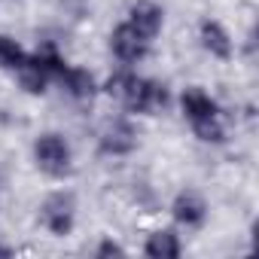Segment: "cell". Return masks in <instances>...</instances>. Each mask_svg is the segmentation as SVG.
Returning a JSON list of instances; mask_svg holds the SVG:
<instances>
[{"instance_id": "5b68a950", "label": "cell", "mask_w": 259, "mask_h": 259, "mask_svg": "<svg viewBox=\"0 0 259 259\" xmlns=\"http://www.w3.org/2000/svg\"><path fill=\"white\" fill-rule=\"evenodd\" d=\"M171 213H174V220L180 226H201L204 217H207V204H204V198L198 192L183 189V192H177V198L171 204Z\"/></svg>"}, {"instance_id": "30bf717a", "label": "cell", "mask_w": 259, "mask_h": 259, "mask_svg": "<svg viewBox=\"0 0 259 259\" xmlns=\"http://www.w3.org/2000/svg\"><path fill=\"white\" fill-rule=\"evenodd\" d=\"M144 253L153 256V259H177L180 256V238L171 229H159V232H153L147 238Z\"/></svg>"}, {"instance_id": "277c9868", "label": "cell", "mask_w": 259, "mask_h": 259, "mask_svg": "<svg viewBox=\"0 0 259 259\" xmlns=\"http://www.w3.org/2000/svg\"><path fill=\"white\" fill-rule=\"evenodd\" d=\"M162 22H165V13H162V7L153 4V0H138V4L132 7V19H128V25H132L147 43L153 37H159Z\"/></svg>"}, {"instance_id": "7a4b0ae2", "label": "cell", "mask_w": 259, "mask_h": 259, "mask_svg": "<svg viewBox=\"0 0 259 259\" xmlns=\"http://www.w3.org/2000/svg\"><path fill=\"white\" fill-rule=\"evenodd\" d=\"M40 223H43L52 235H58V238L70 235V229H73V195H70V192H55V195H49V198L43 201V207H40Z\"/></svg>"}, {"instance_id": "8fae6325", "label": "cell", "mask_w": 259, "mask_h": 259, "mask_svg": "<svg viewBox=\"0 0 259 259\" xmlns=\"http://www.w3.org/2000/svg\"><path fill=\"white\" fill-rule=\"evenodd\" d=\"M58 79H61V85L67 89V95L76 98V101H89V98L95 95V79H92V73L82 70V67H64V73H61Z\"/></svg>"}, {"instance_id": "6da1fadb", "label": "cell", "mask_w": 259, "mask_h": 259, "mask_svg": "<svg viewBox=\"0 0 259 259\" xmlns=\"http://www.w3.org/2000/svg\"><path fill=\"white\" fill-rule=\"evenodd\" d=\"M34 159L52 177H64L70 171V147L61 135H52V132L40 135L37 144H34Z\"/></svg>"}, {"instance_id": "4fadbf2b", "label": "cell", "mask_w": 259, "mask_h": 259, "mask_svg": "<svg viewBox=\"0 0 259 259\" xmlns=\"http://www.w3.org/2000/svg\"><path fill=\"white\" fill-rule=\"evenodd\" d=\"M192 132H195V138L204 141V144H220V141L226 138L223 122H220V113L210 116V119H198V122H192Z\"/></svg>"}, {"instance_id": "9a60e30c", "label": "cell", "mask_w": 259, "mask_h": 259, "mask_svg": "<svg viewBox=\"0 0 259 259\" xmlns=\"http://www.w3.org/2000/svg\"><path fill=\"white\" fill-rule=\"evenodd\" d=\"M95 253H98V256H122V253H125V250H122V247H119V244H116V241H101V244H98V250H95Z\"/></svg>"}, {"instance_id": "ba28073f", "label": "cell", "mask_w": 259, "mask_h": 259, "mask_svg": "<svg viewBox=\"0 0 259 259\" xmlns=\"http://www.w3.org/2000/svg\"><path fill=\"white\" fill-rule=\"evenodd\" d=\"M180 107H183V116H186L189 122L217 116V101H213L207 92H201V89H186V92L180 95Z\"/></svg>"}, {"instance_id": "2e32d148", "label": "cell", "mask_w": 259, "mask_h": 259, "mask_svg": "<svg viewBox=\"0 0 259 259\" xmlns=\"http://www.w3.org/2000/svg\"><path fill=\"white\" fill-rule=\"evenodd\" d=\"M10 253H13L10 247H0V256H10Z\"/></svg>"}, {"instance_id": "7c38bea8", "label": "cell", "mask_w": 259, "mask_h": 259, "mask_svg": "<svg viewBox=\"0 0 259 259\" xmlns=\"http://www.w3.org/2000/svg\"><path fill=\"white\" fill-rule=\"evenodd\" d=\"M25 58H28L25 49H22L13 37H4V34H0V67H4V70H19Z\"/></svg>"}, {"instance_id": "3957f363", "label": "cell", "mask_w": 259, "mask_h": 259, "mask_svg": "<svg viewBox=\"0 0 259 259\" xmlns=\"http://www.w3.org/2000/svg\"><path fill=\"white\" fill-rule=\"evenodd\" d=\"M110 49L119 61H141L144 52H147V40L132 28V25H119L113 34H110Z\"/></svg>"}, {"instance_id": "9c48e42d", "label": "cell", "mask_w": 259, "mask_h": 259, "mask_svg": "<svg viewBox=\"0 0 259 259\" xmlns=\"http://www.w3.org/2000/svg\"><path fill=\"white\" fill-rule=\"evenodd\" d=\"M16 76H19V85L28 92V95H43L46 92V85H49V73H46V67L37 61V55H31V58H25L22 61V67L16 70Z\"/></svg>"}, {"instance_id": "8992f818", "label": "cell", "mask_w": 259, "mask_h": 259, "mask_svg": "<svg viewBox=\"0 0 259 259\" xmlns=\"http://www.w3.org/2000/svg\"><path fill=\"white\" fill-rule=\"evenodd\" d=\"M138 147V132L128 122H113L107 125V132L101 135V150L104 153H113V156H125V153H132Z\"/></svg>"}, {"instance_id": "5bb4252c", "label": "cell", "mask_w": 259, "mask_h": 259, "mask_svg": "<svg viewBox=\"0 0 259 259\" xmlns=\"http://www.w3.org/2000/svg\"><path fill=\"white\" fill-rule=\"evenodd\" d=\"M128 79H132V73H113V76L104 82V92H107L110 98L122 101V98H125V89H128Z\"/></svg>"}, {"instance_id": "52a82bcc", "label": "cell", "mask_w": 259, "mask_h": 259, "mask_svg": "<svg viewBox=\"0 0 259 259\" xmlns=\"http://www.w3.org/2000/svg\"><path fill=\"white\" fill-rule=\"evenodd\" d=\"M201 46L220 61L232 58V40H229V34H226V28L220 22H210V19L201 22Z\"/></svg>"}]
</instances>
